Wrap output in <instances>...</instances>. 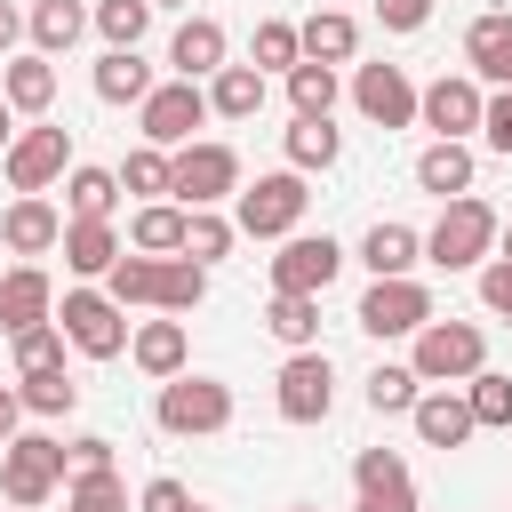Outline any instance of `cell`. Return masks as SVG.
I'll return each instance as SVG.
<instances>
[{
  "label": "cell",
  "mask_w": 512,
  "mask_h": 512,
  "mask_svg": "<svg viewBox=\"0 0 512 512\" xmlns=\"http://www.w3.org/2000/svg\"><path fill=\"white\" fill-rule=\"evenodd\" d=\"M496 240H504V216L464 192V200H448L440 224L424 232V264H440V272H480V264L496 256Z\"/></svg>",
  "instance_id": "obj_1"
},
{
  "label": "cell",
  "mask_w": 512,
  "mask_h": 512,
  "mask_svg": "<svg viewBox=\"0 0 512 512\" xmlns=\"http://www.w3.org/2000/svg\"><path fill=\"white\" fill-rule=\"evenodd\" d=\"M408 344H416V352H408V368L424 376V392L472 384V376L488 368V328H480V320H432V328H416Z\"/></svg>",
  "instance_id": "obj_2"
},
{
  "label": "cell",
  "mask_w": 512,
  "mask_h": 512,
  "mask_svg": "<svg viewBox=\"0 0 512 512\" xmlns=\"http://www.w3.org/2000/svg\"><path fill=\"white\" fill-rule=\"evenodd\" d=\"M56 328H64V344H72L80 360H120V352L136 344V320H128L104 288H64Z\"/></svg>",
  "instance_id": "obj_3"
},
{
  "label": "cell",
  "mask_w": 512,
  "mask_h": 512,
  "mask_svg": "<svg viewBox=\"0 0 512 512\" xmlns=\"http://www.w3.org/2000/svg\"><path fill=\"white\" fill-rule=\"evenodd\" d=\"M64 480H72V456H64V440H48V432H16V440L0 448V496H8L16 512L48 504Z\"/></svg>",
  "instance_id": "obj_4"
},
{
  "label": "cell",
  "mask_w": 512,
  "mask_h": 512,
  "mask_svg": "<svg viewBox=\"0 0 512 512\" xmlns=\"http://www.w3.org/2000/svg\"><path fill=\"white\" fill-rule=\"evenodd\" d=\"M152 424L160 432H176V440H208V432H224L232 424V384H216V376H168L160 384V400H152Z\"/></svg>",
  "instance_id": "obj_5"
},
{
  "label": "cell",
  "mask_w": 512,
  "mask_h": 512,
  "mask_svg": "<svg viewBox=\"0 0 512 512\" xmlns=\"http://www.w3.org/2000/svg\"><path fill=\"white\" fill-rule=\"evenodd\" d=\"M168 200H184V208L240 200V152H232V144H216V136H200V144L168 152Z\"/></svg>",
  "instance_id": "obj_6"
},
{
  "label": "cell",
  "mask_w": 512,
  "mask_h": 512,
  "mask_svg": "<svg viewBox=\"0 0 512 512\" xmlns=\"http://www.w3.org/2000/svg\"><path fill=\"white\" fill-rule=\"evenodd\" d=\"M304 208H312L304 176H296V168H272V176L240 184V200H232V224H240L248 240H288V232L304 224Z\"/></svg>",
  "instance_id": "obj_7"
},
{
  "label": "cell",
  "mask_w": 512,
  "mask_h": 512,
  "mask_svg": "<svg viewBox=\"0 0 512 512\" xmlns=\"http://www.w3.org/2000/svg\"><path fill=\"white\" fill-rule=\"evenodd\" d=\"M136 128H144L152 152H184V144H200L192 128H208V88H200V80H160V88L136 104Z\"/></svg>",
  "instance_id": "obj_8"
},
{
  "label": "cell",
  "mask_w": 512,
  "mask_h": 512,
  "mask_svg": "<svg viewBox=\"0 0 512 512\" xmlns=\"http://www.w3.org/2000/svg\"><path fill=\"white\" fill-rule=\"evenodd\" d=\"M0 168H8V192H48V184H64L80 160H72V128H56V120H40V128H16V144L0 152Z\"/></svg>",
  "instance_id": "obj_9"
},
{
  "label": "cell",
  "mask_w": 512,
  "mask_h": 512,
  "mask_svg": "<svg viewBox=\"0 0 512 512\" xmlns=\"http://www.w3.org/2000/svg\"><path fill=\"white\" fill-rule=\"evenodd\" d=\"M272 408H280L288 424H328V408H336V368H328V352H288L280 376H272Z\"/></svg>",
  "instance_id": "obj_10"
},
{
  "label": "cell",
  "mask_w": 512,
  "mask_h": 512,
  "mask_svg": "<svg viewBox=\"0 0 512 512\" xmlns=\"http://www.w3.org/2000/svg\"><path fill=\"white\" fill-rule=\"evenodd\" d=\"M336 272H344V248L328 232H288L272 256V296H328Z\"/></svg>",
  "instance_id": "obj_11"
},
{
  "label": "cell",
  "mask_w": 512,
  "mask_h": 512,
  "mask_svg": "<svg viewBox=\"0 0 512 512\" xmlns=\"http://www.w3.org/2000/svg\"><path fill=\"white\" fill-rule=\"evenodd\" d=\"M440 312H432V288L424 280H368V296H360V328L384 344V336H416V328H432Z\"/></svg>",
  "instance_id": "obj_12"
},
{
  "label": "cell",
  "mask_w": 512,
  "mask_h": 512,
  "mask_svg": "<svg viewBox=\"0 0 512 512\" xmlns=\"http://www.w3.org/2000/svg\"><path fill=\"white\" fill-rule=\"evenodd\" d=\"M480 112H488V96H480V80H472V72H440V80L416 96V120H424L440 144H464V136L480 128Z\"/></svg>",
  "instance_id": "obj_13"
},
{
  "label": "cell",
  "mask_w": 512,
  "mask_h": 512,
  "mask_svg": "<svg viewBox=\"0 0 512 512\" xmlns=\"http://www.w3.org/2000/svg\"><path fill=\"white\" fill-rule=\"evenodd\" d=\"M416 80L400 72V64H360L352 72V104H360V120H376V128H408L416 120Z\"/></svg>",
  "instance_id": "obj_14"
},
{
  "label": "cell",
  "mask_w": 512,
  "mask_h": 512,
  "mask_svg": "<svg viewBox=\"0 0 512 512\" xmlns=\"http://www.w3.org/2000/svg\"><path fill=\"white\" fill-rule=\"evenodd\" d=\"M352 488H360L352 512H416V480H408L400 448H360L352 456Z\"/></svg>",
  "instance_id": "obj_15"
},
{
  "label": "cell",
  "mask_w": 512,
  "mask_h": 512,
  "mask_svg": "<svg viewBox=\"0 0 512 512\" xmlns=\"http://www.w3.org/2000/svg\"><path fill=\"white\" fill-rule=\"evenodd\" d=\"M0 240L32 264V256H48V248H64V208H56L48 192H16L8 216H0Z\"/></svg>",
  "instance_id": "obj_16"
},
{
  "label": "cell",
  "mask_w": 512,
  "mask_h": 512,
  "mask_svg": "<svg viewBox=\"0 0 512 512\" xmlns=\"http://www.w3.org/2000/svg\"><path fill=\"white\" fill-rule=\"evenodd\" d=\"M48 320H56V280H48L40 264L0 272V328L24 336V328H48Z\"/></svg>",
  "instance_id": "obj_17"
},
{
  "label": "cell",
  "mask_w": 512,
  "mask_h": 512,
  "mask_svg": "<svg viewBox=\"0 0 512 512\" xmlns=\"http://www.w3.org/2000/svg\"><path fill=\"white\" fill-rule=\"evenodd\" d=\"M360 264H368L376 280H416V264H424V232L400 224V216H376L368 240H360Z\"/></svg>",
  "instance_id": "obj_18"
},
{
  "label": "cell",
  "mask_w": 512,
  "mask_h": 512,
  "mask_svg": "<svg viewBox=\"0 0 512 512\" xmlns=\"http://www.w3.org/2000/svg\"><path fill=\"white\" fill-rule=\"evenodd\" d=\"M408 424H416V440H424V448H440V456H448V448H464V440L480 432V424H472V400H464L456 384H448V392H424V400L408 408Z\"/></svg>",
  "instance_id": "obj_19"
},
{
  "label": "cell",
  "mask_w": 512,
  "mask_h": 512,
  "mask_svg": "<svg viewBox=\"0 0 512 512\" xmlns=\"http://www.w3.org/2000/svg\"><path fill=\"white\" fill-rule=\"evenodd\" d=\"M224 24L216 16H184L176 24V40H168V64H176V80H216L224 72Z\"/></svg>",
  "instance_id": "obj_20"
},
{
  "label": "cell",
  "mask_w": 512,
  "mask_h": 512,
  "mask_svg": "<svg viewBox=\"0 0 512 512\" xmlns=\"http://www.w3.org/2000/svg\"><path fill=\"white\" fill-rule=\"evenodd\" d=\"M128 360H136L152 384L184 376V368H192V336H184V320H136V344H128Z\"/></svg>",
  "instance_id": "obj_21"
},
{
  "label": "cell",
  "mask_w": 512,
  "mask_h": 512,
  "mask_svg": "<svg viewBox=\"0 0 512 512\" xmlns=\"http://www.w3.org/2000/svg\"><path fill=\"white\" fill-rule=\"evenodd\" d=\"M464 64H472V80H496V88H512V8H488V16H472V32H464Z\"/></svg>",
  "instance_id": "obj_22"
},
{
  "label": "cell",
  "mask_w": 512,
  "mask_h": 512,
  "mask_svg": "<svg viewBox=\"0 0 512 512\" xmlns=\"http://www.w3.org/2000/svg\"><path fill=\"white\" fill-rule=\"evenodd\" d=\"M472 168H480V160H472V144H440V136H432V144L416 152V184H424L440 208L472 192Z\"/></svg>",
  "instance_id": "obj_23"
},
{
  "label": "cell",
  "mask_w": 512,
  "mask_h": 512,
  "mask_svg": "<svg viewBox=\"0 0 512 512\" xmlns=\"http://www.w3.org/2000/svg\"><path fill=\"white\" fill-rule=\"evenodd\" d=\"M184 224H192L184 200H144V208L128 216V248H136V256H184Z\"/></svg>",
  "instance_id": "obj_24"
},
{
  "label": "cell",
  "mask_w": 512,
  "mask_h": 512,
  "mask_svg": "<svg viewBox=\"0 0 512 512\" xmlns=\"http://www.w3.org/2000/svg\"><path fill=\"white\" fill-rule=\"evenodd\" d=\"M88 24H96V8H80V0H32V8H24L32 56H64V48H72Z\"/></svg>",
  "instance_id": "obj_25"
},
{
  "label": "cell",
  "mask_w": 512,
  "mask_h": 512,
  "mask_svg": "<svg viewBox=\"0 0 512 512\" xmlns=\"http://www.w3.org/2000/svg\"><path fill=\"white\" fill-rule=\"evenodd\" d=\"M112 208H120V176L80 160V168L64 176V224H112Z\"/></svg>",
  "instance_id": "obj_26"
},
{
  "label": "cell",
  "mask_w": 512,
  "mask_h": 512,
  "mask_svg": "<svg viewBox=\"0 0 512 512\" xmlns=\"http://www.w3.org/2000/svg\"><path fill=\"white\" fill-rule=\"evenodd\" d=\"M296 40H304V64H352V56H360V24H352L344 8L304 16V24H296Z\"/></svg>",
  "instance_id": "obj_27"
},
{
  "label": "cell",
  "mask_w": 512,
  "mask_h": 512,
  "mask_svg": "<svg viewBox=\"0 0 512 512\" xmlns=\"http://www.w3.org/2000/svg\"><path fill=\"white\" fill-rule=\"evenodd\" d=\"M264 96H272V80H264L256 64H224V72L208 80V112H216V120H256Z\"/></svg>",
  "instance_id": "obj_28"
},
{
  "label": "cell",
  "mask_w": 512,
  "mask_h": 512,
  "mask_svg": "<svg viewBox=\"0 0 512 512\" xmlns=\"http://www.w3.org/2000/svg\"><path fill=\"white\" fill-rule=\"evenodd\" d=\"M120 256H128V240H120L112 224H64V272H80V280H104Z\"/></svg>",
  "instance_id": "obj_29"
},
{
  "label": "cell",
  "mask_w": 512,
  "mask_h": 512,
  "mask_svg": "<svg viewBox=\"0 0 512 512\" xmlns=\"http://www.w3.org/2000/svg\"><path fill=\"white\" fill-rule=\"evenodd\" d=\"M200 304H208V264H192V256H160V280H152V312L184 320V312H200Z\"/></svg>",
  "instance_id": "obj_30"
},
{
  "label": "cell",
  "mask_w": 512,
  "mask_h": 512,
  "mask_svg": "<svg viewBox=\"0 0 512 512\" xmlns=\"http://www.w3.org/2000/svg\"><path fill=\"white\" fill-rule=\"evenodd\" d=\"M152 88H160V80H152V64H144L136 48H104V56H96V96H104V104H144Z\"/></svg>",
  "instance_id": "obj_31"
},
{
  "label": "cell",
  "mask_w": 512,
  "mask_h": 512,
  "mask_svg": "<svg viewBox=\"0 0 512 512\" xmlns=\"http://www.w3.org/2000/svg\"><path fill=\"white\" fill-rule=\"evenodd\" d=\"M0 96H8V112H48L56 104V64L48 56H8V72H0Z\"/></svg>",
  "instance_id": "obj_32"
},
{
  "label": "cell",
  "mask_w": 512,
  "mask_h": 512,
  "mask_svg": "<svg viewBox=\"0 0 512 512\" xmlns=\"http://www.w3.org/2000/svg\"><path fill=\"white\" fill-rule=\"evenodd\" d=\"M264 328L288 352H320V296H272L264 304Z\"/></svg>",
  "instance_id": "obj_33"
},
{
  "label": "cell",
  "mask_w": 512,
  "mask_h": 512,
  "mask_svg": "<svg viewBox=\"0 0 512 512\" xmlns=\"http://www.w3.org/2000/svg\"><path fill=\"white\" fill-rule=\"evenodd\" d=\"M248 64H256L264 80H272V72L288 80V72L304 64V40H296V24H288V16H264V24H256V40H248Z\"/></svg>",
  "instance_id": "obj_34"
},
{
  "label": "cell",
  "mask_w": 512,
  "mask_h": 512,
  "mask_svg": "<svg viewBox=\"0 0 512 512\" xmlns=\"http://www.w3.org/2000/svg\"><path fill=\"white\" fill-rule=\"evenodd\" d=\"M336 96H344L336 64H296V72H288V104H296V120H328Z\"/></svg>",
  "instance_id": "obj_35"
},
{
  "label": "cell",
  "mask_w": 512,
  "mask_h": 512,
  "mask_svg": "<svg viewBox=\"0 0 512 512\" xmlns=\"http://www.w3.org/2000/svg\"><path fill=\"white\" fill-rule=\"evenodd\" d=\"M336 152H344L336 120H288V168H296V176H312V168H336Z\"/></svg>",
  "instance_id": "obj_36"
},
{
  "label": "cell",
  "mask_w": 512,
  "mask_h": 512,
  "mask_svg": "<svg viewBox=\"0 0 512 512\" xmlns=\"http://www.w3.org/2000/svg\"><path fill=\"white\" fill-rule=\"evenodd\" d=\"M16 392H24V416H72L80 408V384H72V368H48V376H16Z\"/></svg>",
  "instance_id": "obj_37"
},
{
  "label": "cell",
  "mask_w": 512,
  "mask_h": 512,
  "mask_svg": "<svg viewBox=\"0 0 512 512\" xmlns=\"http://www.w3.org/2000/svg\"><path fill=\"white\" fill-rule=\"evenodd\" d=\"M416 400H424V376H416L408 360H384V368L368 376V408H376V416H408Z\"/></svg>",
  "instance_id": "obj_38"
},
{
  "label": "cell",
  "mask_w": 512,
  "mask_h": 512,
  "mask_svg": "<svg viewBox=\"0 0 512 512\" xmlns=\"http://www.w3.org/2000/svg\"><path fill=\"white\" fill-rule=\"evenodd\" d=\"M464 400H472V424H480V432H512V376L480 368V376L464 384Z\"/></svg>",
  "instance_id": "obj_39"
},
{
  "label": "cell",
  "mask_w": 512,
  "mask_h": 512,
  "mask_svg": "<svg viewBox=\"0 0 512 512\" xmlns=\"http://www.w3.org/2000/svg\"><path fill=\"white\" fill-rule=\"evenodd\" d=\"M232 240H240V224H232V216H216V208H192V224H184V256H192V264H216V256H232Z\"/></svg>",
  "instance_id": "obj_40"
},
{
  "label": "cell",
  "mask_w": 512,
  "mask_h": 512,
  "mask_svg": "<svg viewBox=\"0 0 512 512\" xmlns=\"http://www.w3.org/2000/svg\"><path fill=\"white\" fill-rule=\"evenodd\" d=\"M152 280H160V256H136V248H128V256L104 272V296L128 312V304H152Z\"/></svg>",
  "instance_id": "obj_41"
},
{
  "label": "cell",
  "mask_w": 512,
  "mask_h": 512,
  "mask_svg": "<svg viewBox=\"0 0 512 512\" xmlns=\"http://www.w3.org/2000/svg\"><path fill=\"white\" fill-rule=\"evenodd\" d=\"M96 32L104 48H136L152 32V0H96Z\"/></svg>",
  "instance_id": "obj_42"
},
{
  "label": "cell",
  "mask_w": 512,
  "mask_h": 512,
  "mask_svg": "<svg viewBox=\"0 0 512 512\" xmlns=\"http://www.w3.org/2000/svg\"><path fill=\"white\" fill-rule=\"evenodd\" d=\"M112 176H120V192H136V200H168V152H152V144H136Z\"/></svg>",
  "instance_id": "obj_43"
},
{
  "label": "cell",
  "mask_w": 512,
  "mask_h": 512,
  "mask_svg": "<svg viewBox=\"0 0 512 512\" xmlns=\"http://www.w3.org/2000/svg\"><path fill=\"white\" fill-rule=\"evenodd\" d=\"M64 512H128L120 472H80V480H64Z\"/></svg>",
  "instance_id": "obj_44"
},
{
  "label": "cell",
  "mask_w": 512,
  "mask_h": 512,
  "mask_svg": "<svg viewBox=\"0 0 512 512\" xmlns=\"http://www.w3.org/2000/svg\"><path fill=\"white\" fill-rule=\"evenodd\" d=\"M48 368H64V328L56 320L16 336V376H48Z\"/></svg>",
  "instance_id": "obj_45"
},
{
  "label": "cell",
  "mask_w": 512,
  "mask_h": 512,
  "mask_svg": "<svg viewBox=\"0 0 512 512\" xmlns=\"http://www.w3.org/2000/svg\"><path fill=\"white\" fill-rule=\"evenodd\" d=\"M480 304H488L496 320L512 312V256H488V264H480Z\"/></svg>",
  "instance_id": "obj_46"
},
{
  "label": "cell",
  "mask_w": 512,
  "mask_h": 512,
  "mask_svg": "<svg viewBox=\"0 0 512 512\" xmlns=\"http://www.w3.org/2000/svg\"><path fill=\"white\" fill-rule=\"evenodd\" d=\"M480 136H488V152H504V160H512V88H496V96H488Z\"/></svg>",
  "instance_id": "obj_47"
},
{
  "label": "cell",
  "mask_w": 512,
  "mask_h": 512,
  "mask_svg": "<svg viewBox=\"0 0 512 512\" xmlns=\"http://www.w3.org/2000/svg\"><path fill=\"white\" fill-rule=\"evenodd\" d=\"M136 512H192V488L160 472V480H144V496H136Z\"/></svg>",
  "instance_id": "obj_48"
},
{
  "label": "cell",
  "mask_w": 512,
  "mask_h": 512,
  "mask_svg": "<svg viewBox=\"0 0 512 512\" xmlns=\"http://www.w3.org/2000/svg\"><path fill=\"white\" fill-rule=\"evenodd\" d=\"M376 24L384 32H424L432 24V0H376Z\"/></svg>",
  "instance_id": "obj_49"
},
{
  "label": "cell",
  "mask_w": 512,
  "mask_h": 512,
  "mask_svg": "<svg viewBox=\"0 0 512 512\" xmlns=\"http://www.w3.org/2000/svg\"><path fill=\"white\" fill-rule=\"evenodd\" d=\"M64 456H72V480H80V472H112V440H104V432H80Z\"/></svg>",
  "instance_id": "obj_50"
},
{
  "label": "cell",
  "mask_w": 512,
  "mask_h": 512,
  "mask_svg": "<svg viewBox=\"0 0 512 512\" xmlns=\"http://www.w3.org/2000/svg\"><path fill=\"white\" fill-rule=\"evenodd\" d=\"M16 432H24V392H16V384H0V448H8Z\"/></svg>",
  "instance_id": "obj_51"
},
{
  "label": "cell",
  "mask_w": 512,
  "mask_h": 512,
  "mask_svg": "<svg viewBox=\"0 0 512 512\" xmlns=\"http://www.w3.org/2000/svg\"><path fill=\"white\" fill-rule=\"evenodd\" d=\"M16 40H24V16H16V8H8V0H0V64H8V56H16Z\"/></svg>",
  "instance_id": "obj_52"
},
{
  "label": "cell",
  "mask_w": 512,
  "mask_h": 512,
  "mask_svg": "<svg viewBox=\"0 0 512 512\" xmlns=\"http://www.w3.org/2000/svg\"><path fill=\"white\" fill-rule=\"evenodd\" d=\"M16 144V112H8V96H0V152Z\"/></svg>",
  "instance_id": "obj_53"
},
{
  "label": "cell",
  "mask_w": 512,
  "mask_h": 512,
  "mask_svg": "<svg viewBox=\"0 0 512 512\" xmlns=\"http://www.w3.org/2000/svg\"><path fill=\"white\" fill-rule=\"evenodd\" d=\"M496 256H512V224H504V240H496Z\"/></svg>",
  "instance_id": "obj_54"
},
{
  "label": "cell",
  "mask_w": 512,
  "mask_h": 512,
  "mask_svg": "<svg viewBox=\"0 0 512 512\" xmlns=\"http://www.w3.org/2000/svg\"><path fill=\"white\" fill-rule=\"evenodd\" d=\"M152 8H192V0H152Z\"/></svg>",
  "instance_id": "obj_55"
},
{
  "label": "cell",
  "mask_w": 512,
  "mask_h": 512,
  "mask_svg": "<svg viewBox=\"0 0 512 512\" xmlns=\"http://www.w3.org/2000/svg\"><path fill=\"white\" fill-rule=\"evenodd\" d=\"M288 512H320V504H288Z\"/></svg>",
  "instance_id": "obj_56"
},
{
  "label": "cell",
  "mask_w": 512,
  "mask_h": 512,
  "mask_svg": "<svg viewBox=\"0 0 512 512\" xmlns=\"http://www.w3.org/2000/svg\"><path fill=\"white\" fill-rule=\"evenodd\" d=\"M504 328H512V312H504Z\"/></svg>",
  "instance_id": "obj_57"
},
{
  "label": "cell",
  "mask_w": 512,
  "mask_h": 512,
  "mask_svg": "<svg viewBox=\"0 0 512 512\" xmlns=\"http://www.w3.org/2000/svg\"><path fill=\"white\" fill-rule=\"evenodd\" d=\"M192 512H208V504H192Z\"/></svg>",
  "instance_id": "obj_58"
},
{
  "label": "cell",
  "mask_w": 512,
  "mask_h": 512,
  "mask_svg": "<svg viewBox=\"0 0 512 512\" xmlns=\"http://www.w3.org/2000/svg\"><path fill=\"white\" fill-rule=\"evenodd\" d=\"M504 512H512V504H504Z\"/></svg>",
  "instance_id": "obj_59"
}]
</instances>
